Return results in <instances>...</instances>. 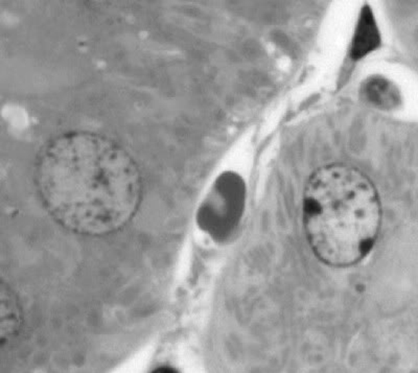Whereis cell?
Masks as SVG:
<instances>
[{
  "instance_id": "cell-2",
  "label": "cell",
  "mask_w": 418,
  "mask_h": 373,
  "mask_svg": "<svg viewBox=\"0 0 418 373\" xmlns=\"http://www.w3.org/2000/svg\"><path fill=\"white\" fill-rule=\"evenodd\" d=\"M302 213L314 254L335 268L357 265L371 253L383 215L371 179L341 163L319 167L311 175L303 193Z\"/></svg>"
},
{
  "instance_id": "cell-5",
  "label": "cell",
  "mask_w": 418,
  "mask_h": 373,
  "mask_svg": "<svg viewBox=\"0 0 418 373\" xmlns=\"http://www.w3.org/2000/svg\"><path fill=\"white\" fill-rule=\"evenodd\" d=\"M367 96L371 102L375 103L377 105L386 106L391 102H395V94L393 90L389 87L387 82L385 81H373L369 83L366 87Z\"/></svg>"
},
{
  "instance_id": "cell-4",
  "label": "cell",
  "mask_w": 418,
  "mask_h": 373,
  "mask_svg": "<svg viewBox=\"0 0 418 373\" xmlns=\"http://www.w3.org/2000/svg\"><path fill=\"white\" fill-rule=\"evenodd\" d=\"M21 324V315L15 294L5 282H1V334L10 338Z\"/></svg>"
},
{
  "instance_id": "cell-1",
  "label": "cell",
  "mask_w": 418,
  "mask_h": 373,
  "mask_svg": "<svg viewBox=\"0 0 418 373\" xmlns=\"http://www.w3.org/2000/svg\"><path fill=\"white\" fill-rule=\"evenodd\" d=\"M44 207L68 231L100 237L122 229L142 201L140 169L118 142L91 132L52 138L36 159Z\"/></svg>"
},
{
  "instance_id": "cell-6",
  "label": "cell",
  "mask_w": 418,
  "mask_h": 373,
  "mask_svg": "<svg viewBox=\"0 0 418 373\" xmlns=\"http://www.w3.org/2000/svg\"><path fill=\"white\" fill-rule=\"evenodd\" d=\"M152 373H180L177 369L173 368L170 366H162L155 369Z\"/></svg>"
},
{
  "instance_id": "cell-3",
  "label": "cell",
  "mask_w": 418,
  "mask_h": 373,
  "mask_svg": "<svg viewBox=\"0 0 418 373\" xmlns=\"http://www.w3.org/2000/svg\"><path fill=\"white\" fill-rule=\"evenodd\" d=\"M380 44V34L368 7H365L360 16L359 23L353 36L351 46L353 59L359 60L375 50Z\"/></svg>"
}]
</instances>
